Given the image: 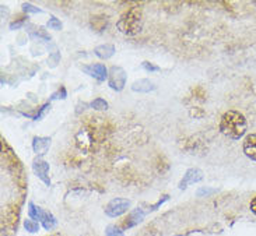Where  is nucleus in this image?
Here are the masks:
<instances>
[{
	"mask_svg": "<svg viewBox=\"0 0 256 236\" xmlns=\"http://www.w3.org/2000/svg\"><path fill=\"white\" fill-rule=\"evenodd\" d=\"M222 133L231 140H240L246 133V119L238 111H228L220 122Z\"/></svg>",
	"mask_w": 256,
	"mask_h": 236,
	"instance_id": "f257e3e1",
	"label": "nucleus"
},
{
	"mask_svg": "<svg viewBox=\"0 0 256 236\" xmlns=\"http://www.w3.org/2000/svg\"><path fill=\"white\" fill-rule=\"evenodd\" d=\"M116 27H118V29L122 34L129 35V36L138 34L142 31V28H143V13H142V8L138 6L129 8L119 18V21L116 22Z\"/></svg>",
	"mask_w": 256,
	"mask_h": 236,
	"instance_id": "f03ea898",
	"label": "nucleus"
},
{
	"mask_svg": "<svg viewBox=\"0 0 256 236\" xmlns=\"http://www.w3.org/2000/svg\"><path fill=\"white\" fill-rule=\"evenodd\" d=\"M126 78L128 74L122 67L119 66H112L110 69V76H108V84L114 91H122L126 85Z\"/></svg>",
	"mask_w": 256,
	"mask_h": 236,
	"instance_id": "7ed1b4c3",
	"label": "nucleus"
},
{
	"mask_svg": "<svg viewBox=\"0 0 256 236\" xmlns=\"http://www.w3.org/2000/svg\"><path fill=\"white\" fill-rule=\"evenodd\" d=\"M129 207H130V200H128V199H114L106 204L105 214L111 217V218H116V217L125 214L126 211L129 210Z\"/></svg>",
	"mask_w": 256,
	"mask_h": 236,
	"instance_id": "20e7f679",
	"label": "nucleus"
},
{
	"mask_svg": "<svg viewBox=\"0 0 256 236\" xmlns=\"http://www.w3.org/2000/svg\"><path fill=\"white\" fill-rule=\"evenodd\" d=\"M86 74H88L90 77H94L97 81H105L108 76H110V70L105 67V64L102 63H96V64H88V66H83L82 67Z\"/></svg>",
	"mask_w": 256,
	"mask_h": 236,
	"instance_id": "39448f33",
	"label": "nucleus"
},
{
	"mask_svg": "<svg viewBox=\"0 0 256 236\" xmlns=\"http://www.w3.org/2000/svg\"><path fill=\"white\" fill-rule=\"evenodd\" d=\"M32 171L35 175L41 179L46 186H50V179H49V164L42 158H35L32 162Z\"/></svg>",
	"mask_w": 256,
	"mask_h": 236,
	"instance_id": "423d86ee",
	"label": "nucleus"
},
{
	"mask_svg": "<svg viewBox=\"0 0 256 236\" xmlns=\"http://www.w3.org/2000/svg\"><path fill=\"white\" fill-rule=\"evenodd\" d=\"M202 179H203V172H202L200 169H198V168H190V169H188L186 174L184 175L182 181L180 182V190H184V189H186L189 185L198 183V182H200Z\"/></svg>",
	"mask_w": 256,
	"mask_h": 236,
	"instance_id": "0eeeda50",
	"label": "nucleus"
},
{
	"mask_svg": "<svg viewBox=\"0 0 256 236\" xmlns=\"http://www.w3.org/2000/svg\"><path fill=\"white\" fill-rule=\"evenodd\" d=\"M50 141L52 140L49 137H34L32 139V150L35 154L38 155H44L48 153L49 147H50Z\"/></svg>",
	"mask_w": 256,
	"mask_h": 236,
	"instance_id": "6e6552de",
	"label": "nucleus"
},
{
	"mask_svg": "<svg viewBox=\"0 0 256 236\" xmlns=\"http://www.w3.org/2000/svg\"><path fill=\"white\" fill-rule=\"evenodd\" d=\"M244 153L252 161H256V134H250L244 141Z\"/></svg>",
	"mask_w": 256,
	"mask_h": 236,
	"instance_id": "1a4fd4ad",
	"label": "nucleus"
},
{
	"mask_svg": "<svg viewBox=\"0 0 256 236\" xmlns=\"http://www.w3.org/2000/svg\"><path fill=\"white\" fill-rule=\"evenodd\" d=\"M157 88L156 87V84L150 81V80H147V78H142V80H138V81H134L133 85H132V90L134 91V92H152Z\"/></svg>",
	"mask_w": 256,
	"mask_h": 236,
	"instance_id": "9d476101",
	"label": "nucleus"
},
{
	"mask_svg": "<svg viewBox=\"0 0 256 236\" xmlns=\"http://www.w3.org/2000/svg\"><path fill=\"white\" fill-rule=\"evenodd\" d=\"M94 53L100 57V59H110L112 56L115 55V46L111 43H105V45H100L97 48L94 49Z\"/></svg>",
	"mask_w": 256,
	"mask_h": 236,
	"instance_id": "9b49d317",
	"label": "nucleus"
},
{
	"mask_svg": "<svg viewBox=\"0 0 256 236\" xmlns=\"http://www.w3.org/2000/svg\"><path fill=\"white\" fill-rule=\"evenodd\" d=\"M144 211L142 209H136L133 213H132L130 216L128 217V220H126L125 227L126 228H130V227H134V225H138V223H142L143 221V218H144Z\"/></svg>",
	"mask_w": 256,
	"mask_h": 236,
	"instance_id": "f8f14e48",
	"label": "nucleus"
},
{
	"mask_svg": "<svg viewBox=\"0 0 256 236\" xmlns=\"http://www.w3.org/2000/svg\"><path fill=\"white\" fill-rule=\"evenodd\" d=\"M28 214L31 217V220H34V221H40L41 223L42 217L45 214V211L41 209V207H38V206H35L34 203H30L28 204Z\"/></svg>",
	"mask_w": 256,
	"mask_h": 236,
	"instance_id": "ddd939ff",
	"label": "nucleus"
},
{
	"mask_svg": "<svg viewBox=\"0 0 256 236\" xmlns=\"http://www.w3.org/2000/svg\"><path fill=\"white\" fill-rule=\"evenodd\" d=\"M41 224H42V227H44L46 231L54 230V228L56 227L55 217L52 216L50 213H48V211H45V214H44V217H42V220H41Z\"/></svg>",
	"mask_w": 256,
	"mask_h": 236,
	"instance_id": "4468645a",
	"label": "nucleus"
},
{
	"mask_svg": "<svg viewBox=\"0 0 256 236\" xmlns=\"http://www.w3.org/2000/svg\"><path fill=\"white\" fill-rule=\"evenodd\" d=\"M90 106L96 111H106L108 109V102L102 98H96L90 104Z\"/></svg>",
	"mask_w": 256,
	"mask_h": 236,
	"instance_id": "2eb2a0df",
	"label": "nucleus"
},
{
	"mask_svg": "<svg viewBox=\"0 0 256 236\" xmlns=\"http://www.w3.org/2000/svg\"><path fill=\"white\" fill-rule=\"evenodd\" d=\"M24 228H26L28 232L35 234V232H38V231H40V224L30 218V220H26V221H24Z\"/></svg>",
	"mask_w": 256,
	"mask_h": 236,
	"instance_id": "dca6fc26",
	"label": "nucleus"
},
{
	"mask_svg": "<svg viewBox=\"0 0 256 236\" xmlns=\"http://www.w3.org/2000/svg\"><path fill=\"white\" fill-rule=\"evenodd\" d=\"M105 236H125L124 235V232L119 230L118 227H115V225H110L106 231H105Z\"/></svg>",
	"mask_w": 256,
	"mask_h": 236,
	"instance_id": "f3484780",
	"label": "nucleus"
},
{
	"mask_svg": "<svg viewBox=\"0 0 256 236\" xmlns=\"http://www.w3.org/2000/svg\"><path fill=\"white\" fill-rule=\"evenodd\" d=\"M46 27L50 28V29H56V31H60L62 29V22L58 20L56 17H50L48 21V24H46Z\"/></svg>",
	"mask_w": 256,
	"mask_h": 236,
	"instance_id": "a211bd4d",
	"label": "nucleus"
},
{
	"mask_svg": "<svg viewBox=\"0 0 256 236\" xmlns=\"http://www.w3.org/2000/svg\"><path fill=\"white\" fill-rule=\"evenodd\" d=\"M22 11H26V13H42L41 8H38V7L32 6L31 3H22Z\"/></svg>",
	"mask_w": 256,
	"mask_h": 236,
	"instance_id": "6ab92c4d",
	"label": "nucleus"
},
{
	"mask_svg": "<svg viewBox=\"0 0 256 236\" xmlns=\"http://www.w3.org/2000/svg\"><path fill=\"white\" fill-rule=\"evenodd\" d=\"M68 97V92H66V88L64 87H60L59 88V91L58 92H55V94H52V98L50 99H64V98Z\"/></svg>",
	"mask_w": 256,
	"mask_h": 236,
	"instance_id": "aec40b11",
	"label": "nucleus"
},
{
	"mask_svg": "<svg viewBox=\"0 0 256 236\" xmlns=\"http://www.w3.org/2000/svg\"><path fill=\"white\" fill-rule=\"evenodd\" d=\"M142 66H143V69L147 70V71H160L158 66H154V64L150 62H143L142 63Z\"/></svg>",
	"mask_w": 256,
	"mask_h": 236,
	"instance_id": "412c9836",
	"label": "nucleus"
},
{
	"mask_svg": "<svg viewBox=\"0 0 256 236\" xmlns=\"http://www.w3.org/2000/svg\"><path fill=\"white\" fill-rule=\"evenodd\" d=\"M24 22H26V18H21V20L18 21H13V22L10 24V29H18Z\"/></svg>",
	"mask_w": 256,
	"mask_h": 236,
	"instance_id": "4be33fe9",
	"label": "nucleus"
},
{
	"mask_svg": "<svg viewBox=\"0 0 256 236\" xmlns=\"http://www.w3.org/2000/svg\"><path fill=\"white\" fill-rule=\"evenodd\" d=\"M210 193H214V190H213V189L203 188V189H199L198 196H199V197H202V196H208V195H210Z\"/></svg>",
	"mask_w": 256,
	"mask_h": 236,
	"instance_id": "5701e85b",
	"label": "nucleus"
},
{
	"mask_svg": "<svg viewBox=\"0 0 256 236\" xmlns=\"http://www.w3.org/2000/svg\"><path fill=\"white\" fill-rule=\"evenodd\" d=\"M250 211L256 214V197H254V200L250 202Z\"/></svg>",
	"mask_w": 256,
	"mask_h": 236,
	"instance_id": "b1692460",
	"label": "nucleus"
}]
</instances>
